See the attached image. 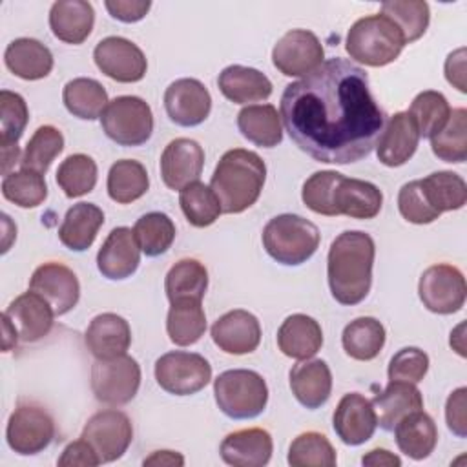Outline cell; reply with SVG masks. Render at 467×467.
<instances>
[{"instance_id": "27", "label": "cell", "mask_w": 467, "mask_h": 467, "mask_svg": "<svg viewBox=\"0 0 467 467\" xmlns=\"http://www.w3.org/2000/svg\"><path fill=\"white\" fill-rule=\"evenodd\" d=\"M95 11L84 0H58L49 9V27L53 35L66 42L78 46L93 31Z\"/></svg>"}, {"instance_id": "26", "label": "cell", "mask_w": 467, "mask_h": 467, "mask_svg": "<svg viewBox=\"0 0 467 467\" xmlns=\"http://www.w3.org/2000/svg\"><path fill=\"white\" fill-rule=\"evenodd\" d=\"M290 389L306 409H319L332 392V372L323 359H303L290 368Z\"/></svg>"}, {"instance_id": "15", "label": "cell", "mask_w": 467, "mask_h": 467, "mask_svg": "<svg viewBox=\"0 0 467 467\" xmlns=\"http://www.w3.org/2000/svg\"><path fill=\"white\" fill-rule=\"evenodd\" d=\"M29 290L42 296L57 316H64L73 310L80 297V283L77 274L69 266L57 261L44 263L33 272Z\"/></svg>"}, {"instance_id": "1", "label": "cell", "mask_w": 467, "mask_h": 467, "mask_svg": "<svg viewBox=\"0 0 467 467\" xmlns=\"http://www.w3.org/2000/svg\"><path fill=\"white\" fill-rule=\"evenodd\" d=\"M279 117L296 146L327 164L367 157L385 124L367 71L341 57L325 60L310 75L288 84Z\"/></svg>"}, {"instance_id": "34", "label": "cell", "mask_w": 467, "mask_h": 467, "mask_svg": "<svg viewBox=\"0 0 467 467\" xmlns=\"http://www.w3.org/2000/svg\"><path fill=\"white\" fill-rule=\"evenodd\" d=\"M237 128L244 139L261 148H274L283 140L281 117L272 104L244 106L237 113Z\"/></svg>"}, {"instance_id": "54", "label": "cell", "mask_w": 467, "mask_h": 467, "mask_svg": "<svg viewBox=\"0 0 467 467\" xmlns=\"http://www.w3.org/2000/svg\"><path fill=\"white\" fill-rule=\"evenodd\" d=\"M57 463L60 467H95L99 465V458L95 454V451L91 449V445L86 440H77L71 441L64 447L60 458L57 460Z\"/></svg>"}, {"instance_id": "42", "label": "cell", "mask_w": 467, "mask_h": 467, "mask_svg": "<svg viewBox=\"0 0 467 467\" xmlns=\"http://www.w3.org/2000/svg\"><path fill=\"white\" fill-rule=\"evenodd\" d=\"M432 153L445 161L460 164L467 159V109L456 108L451 109L447 124L431 137Z\"/></svg>"}, {"instance_id": "32", "label": "cell", "mask_w": 467, "mask_h": 467, "mask_svg": "<svg viewBox=\"0 0 467 467\" xmlns=\"http://www.w3.org/2000/svg\"><path fill=\"white\" fill-rule=\"evenodd\" d=\"M372 407L376 410L378 425L383 431H392L401 418L423 409V396L414 383L389 381L385 390L374 396Z\"/></svg>"}, {"instance_id": "58", "label": "cell", "mask_w": 467, "mask_h": 467, "mask_svg": "<svg viewBox=\"0 0 467 467\" xmlns=\"http://www.w3.org/2000/svg\"><path fill=\"white\" fill-rule=\"evenodd\" d=\"M142 463L155 467H181L184 465V456L177 451H153L148 458H144Z\"/></svg>"}, {"instance_id": "16", "label": "cell", "mask_w": 467, "mask_h": 467, "mask_svg": "<svg viewBox=\"0 0 467 467\" xmlns=\"http://www.w3.org/2000/svg\"><path fill=\"white\" fill-rule=\"evenodd\" d=\"M383 204L381 190L361 179L345 177L337 171L330 193V217L347 215L350 219H374Z\"/></svg>"}, {"instance_id": "31", "label": "cell", "mask_w": 467, "mask_h": 467, "mask_svg": "<svg viewBox=\"0 0 467 467\" xmlns=\"http://www.w3.org/2000/svg\"><path fill=\"white\" fill-rule=\"evenodd\" d=\"M5 67L18 78L40 80L53 69V55L35 38H16L4 51Z\"/></svg>"}, {"instance_id": "60", "label": "cell", "mask_w": 467, "mask_h": 467, "mask_svg": "<svg viewBox=\"0 0 467 467\" xmlns=\"http://www.w3.org/2000/svg\"><path fill=\"white\" fill-rule=\"evenodd\" d=\"M463 328L465 325L460 323L452 332H451V347L460 354L465 356V345H463Z\"/></svg>"}, {"instance_id": "47", "label": "cell", "mask_w": 467, "mask_h": 467, "mask_svg": "<svg viewBox=\"0 0 467 467\" xmlns=\"http://www.w3.org/2000/svg\"><path fill=\"white\" fill-rule=\"evenodd\" d=\"M2 195L20 208H36L47 197V184L42 173L20 168L4 175Z\"/></svg>"}, {"instance_id": "52", "label": "cell", "mask_w": 467, "mask_h": 467, "mask_svg": "<svg viewBox=\"0 0 467 467\" xmlns=\"http://www.w3.org/2000/svg\"><path fill=\"white\" fill-rule=\"evenodd\" d=\"M398 210L401 213V217L412 224H429L432 221H436L440 215L427 204L421 186H420V179L418 181H410L405 182L400 188L398 193Z\"/></svg>"}, {"instance_id": "18", "label": "cell", "mask_w": 467, "mask_h": 467, "mask_svg": "<svg viewBox=\"0 0 467 467\" xmlns=\"http://www.w3.org/2000/svg\"><path fill=\"white\" fill-rule=\"evenodd\" d=\"M204 166V150L193 139L179 137L166 144L161 155V177L170 190H182L199 181Z\"/></svg>"}, {"instance_id": "37", "label": "cell", "mask_w": 467, "mask_h": 467, "mask_svg": "<svg viewBox=\"0 0 467 467\" xmlns=\"http://www.w3.org/2000/svg\"><path fill=\"white\" fill-rule=\"evenodd\" d=\"M341 343L343 350L352 359L370 361L381 352L385 345V327L381 321L370 316L356 317L343 328Z\"/></svg>"}, {"instance_id": "56", "label": "cell", "mask_w": 467, "mask_h": 467, "mask_svg": "<svg viewBox=\"0 0 467 467\" xmlns=\"http://www.w3.org/2000/svg\"><path fill=\"white\" fill-rule=\"evenodd\" d=\"M445 78L449 84H452L458 91L465 93V47H460L452 53H449L445 60Z\"/></svg>"}, {"instance_id": "41", "label": "cell", "mask_w": 467, "mask_h": 467, "mask_svg": "<svg viewBox=\"0 0 467 467\" xmlns=\"http://www.w3.org/2000/svg\"><path fill=\"white\" fill-rule=\"evenodd\" d=\"M179 204L186 221L195 228H206L213 224L223 213L217 195L201 181L190 182L179 192Z\"/></svg>"}, {"instance_id": "53", "label": "cell", "mask_w": 467, "mask_h": 467, "mask_svg": "<svg viewBox=\"0 0 467 467\" xmlns=\"http://www.w3.org/2000/svg\"><path fill=\"white\" fill-rule=\"evenodd\" d=\"M445 421L452 434L458 438L467 436V389L452 390L445 403Z\"/></svg>"}, {"instance_id": "49", "label": "cell", "mask_w": 467, "mask_h": 467, "mask_svg": "<svg viewBox=\"0 0 467 467\" xmlns=\"http://www.w3.org/2000/svg\"><path fill=\"white\" fill-rule=\"evenodd\" d=\"M336 449L328 438L316 431L296 436L288 447V463L292 467H334Z\"/></svg>"}, {"instance_id": "8", "label": "cell", "mask_w": 467, "mask_h": 467, "mask_svg": "<svg viewBox=\"0 0 467 467\" xmlns=\"http://www.w3.org/2000/svg\"><path fill=\"white\" fill-rule=\"evenodd\" d=\"M140 387V367L135 358L122 354L95 359L91 365V390L100 403L120 407L130 403Z\"/></svg>"}, {"instance_id": "21", "label": "cell", "mask_w": 467, "mask_h": 467, "mask_svg": "<svg viewBox=\"0 0 467 467\" xmlns=\"http://www.w3.org/2000/svg\"><path fill=\"white\" fill-rule=\"evenodd\" d=\"M213 343L226 354L243 356L254 352L261 343V325L259 319L243 308L230 310L223 314L212 325Z\"/></svg>"}, {"instance_id": "50", "label": "cell", "mask_w": 467, "mask_h": 467, "mask_svg": "<svg viewBox=\"0 0 467 467\" xmlns=\"http://www.w3.org/2000/svg\"><path fill=\"white\" fill-rule=\"evenodd\" d=\"M29 120V109L22 95L2 89L0 91V148L18 146Z\"/></svg>"}, {"instance_id": "45", "label": "cell", "mask_w": 467, "mask_h": 467, "mask_svg": "<svg viewBox=\"0 0 467 467\" xmlns=\"http://www.w3.org/2000/svg\"><path fill=\"white\" fill-rule=\"evenodd\" d=\"M62 150H64L62 131L51 124H44L36 128V131L27 140L20 159V166L44 175L51 166V162L62 153Z\"/></svg>"}, {"instance_id": "3", "label": "cell", "mask_w": 467, "mask_h": 467, "mask_svg": "<svg viewBox=\"0 0 467 467\" xmlns=\"http://www.w3.org/2000/svg\"><path fill=\"white\" fill-rule=\"evenodd\" d=\"M266 181L265 161L250 150H228L215 166L210 188L221 202L223 213H241L259 199Z\"/></svg>"}, {"instance_id": "30", "label": "cell", "mask_w": 467, "mask_h": 467, "mask_svg": "<svg viewBox=\"0 0 467 467\" xmlns=\"http://www.w3.org/2000/svg\"><path fill=\"white\" fill-rule=\"evenodd\" d=\"M392 431L398 449L412 460H425L438 443V427L423 409L401 418Z\"/></svg>"}, {"instance_id": "38", "label": "cell", "mask_w": 467, "mask_h": 467, "mask_svg": "<svg viewBox=\"0 0 467 467\" xmlns=\"http://www.w3.org/2000/svg\"><path fill=\"white\" fill-rule=\"evenodd\" d=\"M420 186L427 204L438 215L460 210L467 202V184L454 171H434L425 179H420Z\"/></svg>"}, {"instance_id": "20", "label": "cell", "mask_w": 467, "mask_h": 467, "mask_svg": "<svg viewBox=\"0 0 467 467\" xmlns=\"http://www.w3.org/2000/svg\"><path fill=\"white\" fill-rule=\"evenodd\" d=\"M140 263V246L128 226L113 228L97 254L99 272L111 281H120L135 274Z\"/></svg>"}, {"instance_id": "48", "label": "cell", "mask_w": 467, "mask_h": 467, "mask_svg": "<svg viewBox=\"0 0 467 467\" xmlns=\"http://www.w3.org/2000/svg\"><path fill=\"white\" fill-rule=\"evenodd\" d=\"M409 115L412 117L420 137L431 139L447 124L451 117V106L440 91L427 89L414 97L409 108Z\"/></svg>"}, {"instance_id": "35", "label": "cell", "mask_w": 467, "mask_h": 467, "mask_svg": "<svg viewBox=\"0 0 467 467\" xmlns=\"http://www.w3.org/2000/svg\"><path fill=\"white\" fill-rule=\"evenodd\" d=\"M206 330V314L197 299H179L170 303L166 332L173 345L190 347L197 343Z\"/></svg>"}, {"instance_id": "14", "label": "cell", "mask_w": 467, "mask_h": 467, "mask_svg": "<svg viewBox=\"0 0 467 467\" xmlns=\"http://www.w3.org/2000/svg\"><path fill=\"white\" fill-rule=\"evenodd\" d=\"M97 67L109 78L131 84L144 78L148 62L142 49L124 36H106L93 49Z\"/></svg>"}, {"instance_id": "55", "label": "cell", "mask_w": 467, "mask_h": 467, "mask_svg": "<svg viewBox=\"0 0 467 467\" xmlns=\"http://www.w3.org/2000/svg\"><path fill=\"white\" fill-rule=\"evenodd\" d=\"M104 5L115 20L133 24L146 16V13L151 7V2H148V0H106Z\"/></svg>"}, {"instance_id": "23", "label": "cell", "mask_w": 467, "mask_h": 467, "mask_svg": "<svg viewBox=\"0 0 467 467\" xmlns=\"http://www.w3.org/2000/svg\"><path fill=\"white\" fill-rule=\"evenodd\" d=\"M224 463L234 467H263L270 462L274 441L268 431L250 427L230 432L219 447Z\"/></svg>"}, {"instance_id": "11", "label": "cell", "mask_w": 467, "mask_h": 467, "mask_svg": "<svg viewBox=\"0 0 467 467\" xmlns=\"http://www.w3.org/2000/svg\"><path fill=\"white\" fill-rule=\"evenodd\" d=\"M418 296L427 310L441 316L454 314L462 310L465 303V277L462 270L452 265H432L420 277Z\"/></svg>"}, {"instance_id": "24", "label": "cell", "mask_w": 467, "mask_h": 467, "mask_svg": "<svg viewBox=\"0 0 467 467\" xmlns=\"http://www.w3.org/2000/svg\"><path fill=\"white\" fill-rule=\"evenodd\" d=\"M378 161L389 168L405 164L416 151L420 131L409 111L394 113L376 140Z\"/></svg>"}, {"instance_id": "7", "label": "cell", "mask_w": 467, "mask_h": 467, "mask_svg": "<svg viewBox=\"0 0 467 467\" xmlns=\"http://www.w3.org/2000/svg\"><path fill=\"white\" fill-rule=\"evenodd\" d=\"M102 131L119 146H140L153 133V113L150 104L135 95L109 100L102 117Z\"/></svg>"}, {"instance_id": "9", "label": "cell", "mask_w": 467, "mask_h": 467, "mask_svg": "<svg viewBox=\"0 0 467 467\" xmlns=\"http://www.w3.org/2000/svg\"><path fill=\"white\" fill-rule=\"evenodd\" d=\"M155 379L173 396H192L212 379V365L201 354L171 350L155 361Z\"/></svg>"}, {"instance_id": "40", "label": "cell", "mask_w": 467, "mask_h": 467, "mask_svg": "<svg viewBox=\"0 0 467 467\" xmlns=\"http://www.w3.org/2000/svg\"><path fill=\"white\" fill-rule=\"evenodd\" d=\"M106 188L111 201L119 204H130L148 192V171L135 159H120L111 164Z\"/></svg>"}, {"instance_id": "2", "label": "cell", "mask_w": 467, "mask_h": 467, "mask_svg": "<svg viewBox=\"0 0 467 467\" xmlns=\"http://www.w3.org/2000/svg\"><path fill=\"white\" fill-rule=\"evenodd\" d=\"M374 255V239L361 230H347L332 241L327 257V277L337 303L352 306L368 296Z\"/></svg>"}, {"instance_id": "5", "label": "cell", "mask_w": 467, "mask_h": 467, "mask_svg": "<svg viewBox=\"0 0 467 467\" xmlns=\"http://www.w3.org/2000/svg\"><path fill=\"white\" fill-rule=\"evenodd\" d=\"M321 234L317 226L296 213L272 217L263 230V246L266 254L286 266H297L308 261L319 248Z\"/></svg>"}, {"instance_id": "39", "label": "cell", "mask_w": 467, "mask_h": 467, "mask_svg": "<svg viewBox=\"0 0 467 467\" xmlns=\"http://www.w3.org/2000/svg\"><path fill=\"white\" fill-rule=\"evenodd\" d=\"M208 288V270L206 266L192 257L177 261L166 274L164 290L168 301L179 299H197L202 301Z\"/></svg>"}, {"instance_id": "25", "label": "cell", "mask_w": 467, "mask_h": 467, "mask_svg": "<svg viewBox=\"0 0 467 467\" xmlns=\"http://www.w3.org/2000/svg\"><path fill=\"white\" fill-rule=\"evenodd\" d=\"M84 341L95 359L117 358L128 352L131 345V328L124 317L113 312H104L89 321Z\"/></svg>"}, {"instance_id": "17", "label": "cell", "mask_w": 467, "mask_h": 467, "mask_svg": "<svg viewBox=\"0 0 467 467\" xmlns=\"http://www.w3.org/2000/svg\"><path fill=\"white\" fill-rule=\"evenodd\" d=\"M164 109L177 126H199L210 115L212 97L201 80L179 78L164 91Z\"/></svg>"}, {"instance_id": "33", "label": "cell", "mask_w": 467, "mask_h": 467, "mask_svg": "<svg viewBox=\"0 0 467 467\" xmlns=\"http://www.w3.org/2000/svg\"><path fill=\"white\" fill-rule=\"evenodd\" d=\"M104 224V212L93 202H77L73 204L58 228L60 243L73 252L88 250L100 226Z\"/></svg>"}, {"instance_id": "19", "label": "cell", "mask_w": 467, "mask_h": 467, "mask_svg": "<svg viewBox=\"0 0 467 467\" xmlns=\"http://www.w3.org/2000/svg\"><path fill=\"white\" fill-rule=\"evenodd\" d=\"M332 425L345 445H361L368 441L378 427L372 401L359 392L345 394L334 410Z\"/></svg>"}, {"instance_id": "6", "label": "cell", "mask_w": 467, "mask_h": 467, "mask_svg": "<svg viewBox=\"0 0 467 467\" xmlns=\"http://www.w3.org/2000/svg\"><path fill=\"white\" fill-rule=\"evenodd\" d=\"M215 403L232 420H252L268 403V387L263 376L248 368L221 372L213 381Z\"/></svg>"}, {"instance_id": "12", "label": "cell", "mask_w": 467, "mask_h": 467, "mask_svg": "<svg viewBox=\"0 0 467 467\" xmlns=\"http://www.w3.org/2000/svg\"><path fill=\"white\" fill-rule=\"evenodd\" d=\"M55 438V421L51 414L38 405H18L5 427V440L11 451L22 456L38 454L49 447Z\"/></svg>"}, {"instance_id": "59", "label": "cell", "mask_w": 467, "mask_h": 467, "mask_svg": "<svg viewBox=\"0 0 467 467\" xmlns=\"http://www.w3.org/2000/svg\"><path fill=\"white\" fill-rule=\"evenodd\" d=\"M2 334H4L2 336V350L9 352L11 348L16 347V343L20 341V336L5 314H2Z\"/></svg>"}, {"instance_id": "46", "label": "cell", "mask_w": 467, "mask_h": 467, "mask_svg": "<svg viewBox=\"0 0 467 467\" xmlns=\"http://www.w3.org/2000/svg\"><path fill=\"white\" fill-rule=\"evenodd\" d=\"M97 162L86 153H73L66 157L57 170V184L66 197L75 199L89 193L97 184Z\"/></svg>"}, {"instance_id": "13", "label": "cell", "mask_w": 467, "mask_h": 467, "mask_svg": "<svg viewBox=\"0 0 467 467\" xmlns=\"http://www.w3.org/2000/svg\"><path fill=\"white\" fill-rule=\"evenodd\" d=\"M319 38L308 29L286 31L272 49V62L285 77H306L325 60Z\"/></svg>"}, {"instance_id": "22", "label": "cell", "mask_w": 467, "mask_h": 467, "mask_svg": "<svg viewBox=\"0 0 467 467\" xmlns=\"http://www.w3.org/2000/svg\"><path fill=\"white\" fill-rule=\"evenodd\" d=\"M4 314L11 319L24 343H35L46 337L51 332L57 316L51 305L31 290L15 297Z\"/></svg>"}, {"instance_id": "51", "label": "cell", "mask_w": 467, "mask_h": 467, "mask_svg": "<svg viewBox=\"0 0 467 467\" xmlns=\"http://www.w3.org/2000/svg\"><path fill=\"white\" fill-rule=\"evenodd\" d=\"M429 370V356L418 347H405L398 350L389 363V381L420 383Z\"/></svg>"}, {"instance_id": "36", "label": "cell", "mask_w": 467, "mask_h": 467, "mask_svg": "<svg viewBox=\"0 0 467 467\" xmlns=\"http://www.w3.org/2000/svg\"><path fill=\"white\" fill-rule=\"evenodd\" d=\"M62 100L66 109L82 120H95L102 117L106 106L109 104L104 86L88 77L69 80L62 89Z\"/></svg>"}, {"instance_id": "43", "label": "cell", "mask_w": 467, "mask_h": 467, "mask_svg": "<svg viewBox=\"0 0 467 467\" xmlns=\"http://www.w3.org/2000/svg\"><path fill=\"white\" fill-rule=\"evenodd\" d=\"M133 234L140 246V252L148 257H157L168 252L173 244L175 224L166 213L150 212L137 219Z\"/></svg>"}, {"instance_id": "10", "label": "cell", "mask_w": 467, "mask_h": 467, "mask_svg": "<svg viewBox=\"0 0 467 467\" xmlns=\"http://www.w3.org/2000/svg\"><path fill=\"white\" fill-rule=\"evenodd\" d=\"M95 451L100 463L119 460L133 440V425L122 410L104 409L95 412L80 434Z\"/></svg>"}, {"instance_id": "28", "label": "cell", "mask_w": 467, "mask_h": 467, "mask_svg": "<svg viewBox=\"0 0 467 467\" xmlns=\"http://www.w3.org/2000/svg\"><path fill=\"white\" fill-rule=\"evenodd\" d=\"M277 347L292 359H310L323 347L321 325L306 314H292L277 330Z\"/></svg>"}, {"instance_id": "44", "label": "cell", "mask_w": 467, "mask_h": 467, "mask_svg": "<svg viewBox=\"0 0 467 467\" xmlns=\"http://www.w3.org/2000/svg\"><path fill=\"white\" fill-rule=\"evenodd\" d=\"M381 15L390 18L403 35L405 44L423 36L429 27L431 11L423 0H389L381 4Z\"/></svg>"}, {"instance_id": "57", "label": "cell", "mask_w": 467, "mask_h": 467, "mask_svg": "<svg viewBox=\"0 0 467 467\" xmlns=\"http://www.w3.org/2000/svg\"><path fill=\"white\" fill-rule=\"evenodd\" d=\"M361 463L370 465V467H400L401 460L394 452L378 447V449H372L367 454H363Z\"/></svg>"}, {"instance_id": "29", "label": "cell", "mask_w": 467, "mask_h": 467, "mask_svg": "<svg viewBox=\"0 0 467 467\" xmlns=\"http://www.w3.org/2000/svg\"><path fill=\"white\" fill-rule=\"evenodd\" d=\"M219 91L234 104L261 102L272 95L270 78L255 67L232 64L219 73Z\"/></svg>"}, {"instance_id": "4", "label": "cell", "mask_w": 467, "mask_h": 467, "mask_svg": "<svg viewBox=\"0 0 467 467\" xmlns=\"http://www.w3.org/2000/svg\"><path fill=\"white\" fill-rule=\"evenodd\" d=\"M405 47L398 26L383 15H368L352 24L347 33L345 49L352 60L381 67L394 62Z\"/></svg>"}]
</instances>
